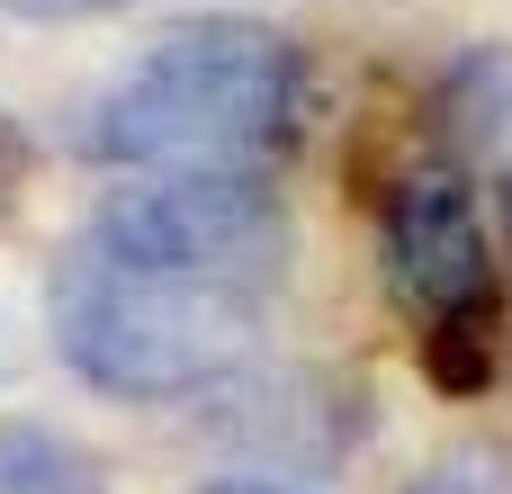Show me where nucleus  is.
Returning <instances> with one entry per match:
<instances>
[{"label":"nucleus","instance_id":"obj_1","mask_svg":"<svg viewBox=\"0 0 512 494\" xmlns=\"http://www.w3.org/2000/svg\"><path fill=\"white\" fill-rule=\"evenodd\" d=\"M306 54L261 18H180L81 108V153L108 171H270L306 126Z\"/></svg>","mask_w":512,"mask_h":494},{"label":"nucleus","instance_id":"obj_11","mask_svg":"<svg viewBox=\"0 0 512 494\" xmlns=\"http://www.w3.org/2000/svg\"><path fill=\"white\" fill-rule=\"evenodd\" d=\"M504 198H512V180H504Z\"/></svg>","mask_w":512,"mask_h":494},{"label":"nucleus","instance_id":"obj_2","mask_svg":"<svg viewBox=\"0 0 512 494\" xmlns=\"http://www.w3.org/2000/svg\"><path fill=\"white\" fill-rule=\"evenodd\" d=\"M45 333L54 360L117 405H180L207 387H234L261 351V288L225 279H171L144 261H117L99 243H72L45 279Z\"/></svg>","mask_w":512,"mask_h":494},{"label":"nucleus","instance_id":"obj_10","mask_svg":"<svg viewBox=\"0 0 512 494\" xmlns=\"http://www.w3.org/2000/svg\"><path fill=\"white\" fill-rule=\"evenodd\" d=\"M18 360H27V333H18V315H9V306H0V387H9V378H18Z\"/></svg>","mask_w":512,"mask_h":494},{"label":"nucleus","instance_id":"obj_3","mask_svg":"<svg viewBox=\"0 0 512 494\" xmlns=\"http://www.w3.org/2000/svg\"><path fill=\"white\" fill-rule=\"evenodd\" d=\"M90 243L171 279L261 288L288 261V216L261 189V171H126L99 198Z\"/></svg>","mask_w":512,"mask_h":494},{"label":"nucleus","instance_id":"obj_7","mask_svg":"<svg viewBox=\"0 0 512 494\" xmlns=\"http://www.w3.org/2000/svg\"><path fill=\"white\" fill-rule=\"evenodd\" d=\"M405 494H512V459H504V450H486V441H468V450L432 459Z\"/></svg>","mask_w":512,"mask_h":494},{"label":"nucleus","instance_id":"obj_9","mask_svg":"<svg viewBox=\"0 0 512 494\" xmlns=\"http://www.w3.org/2000/svg\"><path fill=\"white\" fill-rule=\"evenodd\" d=\"M198 494H315V486H297V477H216Z\"/></svg>","mask_w":512,"mask_h":494},{"label":"nucleus","instance_id":"obj_6","mask_svg":"<svg viewBox=\"0 0 512 494\" xmlns=\"http://www.w3.org/2000/svg\"><path fill=\"white\" fill-rule=\"evenodd\" d=\"M0 494H108L99 459L81 441H63L54 423H27L9 414L0 423Z\"/></svg>","mask_w":512,"mask_h":494},{"label":"nucleus","instance_id":"obj_4","mask_svg":"<svg viewBox=\"0 0 512 494\" xmlns=\"http://www.w3.org/2000/svg\"><path fill=\"white\" fill-rule=\"evenodd\" d=\"M378 270L423 333L495 324V252L459 162H414L378 198Z\"/></svg>","mask_w":512,"mask_h":494},{"label":"nucleus","instance_id":"obj_8","mask_svg":"<svg viewBox=\"0 0 512 494\" xmlns=\"http://www.w3.org/2000/svg\"><path fill=\"white\" fill-rule=\"evenodd\" d=\"M9 18H108V9H126V0H0Z\"/></svg>","mask_w":512,"mask_h":494},{"label":"nucleus","instance_id":"obj_5","mask_svg":"<svg viewBox=\"0 0 512 494\" xmlns=\"http://www.w3.org/2000/svg\"><path fill=\"white\" fill-rule=\"evenodd\" d=\"M441 135L450 153H468L477 171L512 180V36L495 45H468L441 81Z\"/></svg>","mask_w":512,"mask_h":494}]
</instances>
